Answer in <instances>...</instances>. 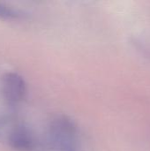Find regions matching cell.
<instances>
[{
	"instance_id": "obj_2",
	"label": "cell",
	"mask_w": 150,
	"mask_h": 151,
	"mask_svg": "<svg viewBox=\"0 0 150 151\" xmlns=\"http://www.w3.org/2000/svg\"><path fill=\"white\" fill-rule=\"evenodd\" d=\"M27 85L22 76L16 73H6L0 79V95L9 106L19 104L25 98Z\"/></svg>"
},
{
	"instance_id": "obj_4",
	"label": "cell",
	"mask_w": 150,
	"mask_h": 151,
	"mask_svg": "<svg viewBox=\"0 0 150 151\" xmlns=\"http://www.w3.org/2000/svg\"><path fill=\"white\" fill-rule=\"evenodd\" d=\"M23 15L24 14L20 10H17L12 6L7 5L5 3L0 2V19L4 20H11L20 19Z\"/></svg>"
},
{
	"instance_id": "obj_1",
	"label": "cell",
	"mask_w": 150,
	"mask_h": 151,
	"mask_svg": "<svg viewBox=\"0 0 150 151\" xmlns=\"http://www.w3.org/2000/svg\"><path fill=\"white\" fill-rule=\"evenodd\" d=\"M46 141L51 151H80L77 126L67 116H57L50 122Z\"/></svg>"
},
{
	"instance_id": "obj_3",
	"label": "cell",
	"mask_w": 150,
	"mask_h": 151,
	"mask_svg": "<svg viewBox=\"0 0 150 151\" xmlns=\"http://www.w3.org/2000/svg\"><path fill=\"white\" fill-rule=\"evenodd\" d=\"M7 142L15 151H33L37 144L32 131L23 124H19L11 130Z\"/></svg>"
}]
</instances>
